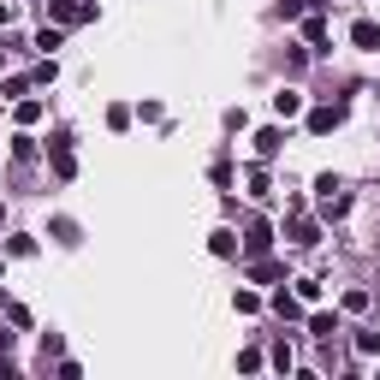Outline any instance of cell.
<instances>
[{"instance_id": "obj_1", "label": "cell", "mask_w": 380, "mask_h": 380, "mask_svg": "<svg viewBox=\"0 0 380 380\" xmlns=\"http://www.w3.org/2000/svg\"><path fill=\"white\" fill-rule=\"evenodd\" d=\"M48 12H54L60 24H84V18H95V6H84V0H48Z\"/></svg>"}, {"instance_id": "obj_2", "label": "cell", "mask_w": 380, "mask_h": 380, "mask_svg": "<svg viewBox=\"0 0 380 380\" xmlns=\"http://www.w3.org/2000/svg\"><path fill=\"white\" fill-rule=\"evenodd\" d=\"M351 42L362 48V54H380V24H374V18H357V24H351Z\"/></svg>"}, {"instance_id": "obj_3", "label": "cell", "mask_w": 380, "mask_h": 380, "mask_svg": "<svg viewBox=\"0 0 380 380\" xmlns=\"http://www.w3.org/2000/svg\"><path fill=\"white\" fill-rule=\"evenodd\" d=\"M48 161H54V173H60V178H72V173H77V161H72V148H65V137L48 143Z\"/></svg>"}, {"instance_id": "obj_4", "label": "cell", "mask_w": 380, "mask_h": 380, "mask_svg": "<svg viewBox=\"0 0 380 380\" xmlns=\"http://www.w3.org/2000/svg\"><path fill=\"white\" fill-rule=\"evenodd\" d=\"M339 119H344V107H315V113H309V131L327 137V131H339Z\"/></svg>"}, {"instance_id": "obj_5", "label": "cell", "mask_w": 380, "mask_h": 380, "mask_svg": "<svg viewBox=\"0 0 380 380\" xmlns=\"http://www.w3.org/2000/svg\"><path fill=\"white\" fill-rule=\"evenodd\" d=\"M297 107H303V95H297V89H279V95H273V113H279V119H291Z\"/></svg>"}, {"instance_id": "obj_6", "label": "cell", "mask_w": 380, "mask_h": 380, "mask_svg": "<svg viewBox=\"0 0 380 380\" xmlns=\"http://www.w3.org/2000/svg\"><path fill=\"white\" fill-rule=\"evenodd\" d=\"M279 143H286V137H279L273 125H268V131H256V155H261V161H268V155H279Z\"/></svg>"}, {"instance_id": "obj_7", "label": "cell", "mask_w": 380, "mask_h": 380, "mask_svg": "<svg viewBox=\"0 0 380 380\" xmlns=\"http://www.w3.org/2000/svg\"><path fill=\"white\" fill-rule=\"evenodd\" d=\"M268 244H273V232H268V226H250V238H244V250H250V256H261V250H268Z\"/></svg>"}, {"instance_id": "obj_8", "label": "cell", "mask_w": 380, "mask_h": 380, "mask_svg": "<svg viewBox=\"0 0 380 380\" xmlns=\"http://www.w3.org/2000/svg\"><path fill=\"white\" fill-rule=\"evenodd\" d=\"M208 250H214V256H238V238H232V232H214Z\"/></svg>"}, {"instance_id": "obj_9", "label": "cell", "mask_w": 380, "mask_h": 380, "mask_svg": "<svg viewBox=\"0 0 380 380\" xmlns=\"http://www.w3.org/2000/svg\"><path fill=\"white\" fill-rule=\"evenodd\" d=\"M309 333H315V339H333V333H339V315H315V321H309Z\"/></svg>"}, {"instance_id": "obj_10", "label": "cell", "mask_w": 380, "mask_h": 380, "mask_svg": "<svg viewBox=\"0 0 380 380\" xmlns=\"http://www.w3.org/2000/svg\"><path fill=\"white\" fill-rule=\"evenodd\" d=\"M291 238L303 244V250H309V244H321V232H315V226H309V220H297V226H291Z\"/></svg>"}, {"instance_id": "obj_11", "label": "cell", "mask_w": 380, "mask_h": 380, "mask_svg": "<svg viewBox=\"0 0 380 380\" xmlns=\"http://www.w3.org/2000/svg\"><path fill=\"white\" fill-rule=\"evenodd\" d=\"M42 119V102H18V125H36Z\"/></svg>"}, {"instance_id": "obj_12", "label": "cell", "mask_w": 380, "mask_h": 380, "mask_svg": "<svg viewBox=\"0 0 380 380\" xmlns=\"http://www.w3.org/2000/svg\"><path fill=\"white\" fill-rule=\"evenodd\" d=\"M0 65H6V54H0Z\"/></svg>"}]
</instances>
